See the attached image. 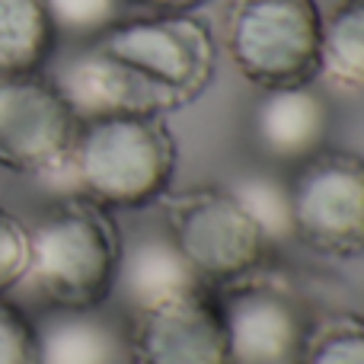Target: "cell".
I'll list each match as a JSON object with an SVG mask.
<instances>
[{
	"instance_id": "8",
	"label": "cell",
	"mask_w": 364,
	"mask_h": 364,
	"mask_svg": "<svg viewBox=\"0 0 364 364\" xmlns=\"http://www.w3.org/2000/svg\"><path fill=\"white\" fill-rule=\"evenodd\" d=\"M125 342L132 364H233L224 307L208 288L138 314Z\"/></svg>"
},
{
	"instance_id": "21",
	"label": "cell",
	"mask_w": 364,
	"mask_h": 364,
	"mask_svg": "<svg viewBox=\"0 0 364 364\" xmlns=\"http://www.w3.org/2000/svg\"><path fill=\"white\" fill-rule=\"evenodd\" d=\"M134 4H141L151 13H195L208 0H134Z\"/></svg>"
},
{
	"instance_id": "14",
	"label": "cell",
	"mask_w": 364,
	"mask_h": 364,
	"mask_svg": "<svg viewBox=\"0 0 364 364\" xmlns=\"http://www.w3.org/2000/svg\"><path fill=\"white\" fill-rule=\"evenodd\" d=\"M58 42L45 0H0V77L42 74Z\"/></svg>"
},
{
	"instance_id": "7",
	"label": "cell",
	"mask_w": 364,
	"mask_h": 364,
	"mask_svg": "<svg viewBox=\"0 0 364 364\" xmlns=\"http://www.w3.org/2000/svg\"><path fill=\"white\" fill-rule=\"evenodd\" d=\"M170 233L201 284H233L269 252V243L227 188H195L170 205Z\"/></svg>"
},
{
	"instance_id": "3",
	"label": "cell",
	"mask_w": 364,
	"mask_h": 364,
	"mask_svg": "<svg viewBox=\"0 0 364 364\" xmlns=\"http://www.w3.org/2000/svg\"><path fill=\"white\" fill-rule=\"evenodd\" d=\"M320 38L323 13L316 0H233L224 19L227 55L262 90L314 83Z\"/></svg>"
},
{
	"instance_id": "2",
	"label": "cell",
	"mask_w": 364,
	"mask_h": 364,
	"mask_svg": "<svg viewBox=\"0 0 364 364\" xmlns=\"http://www.w3.org/2000/svg\"><path fill=\"white\" fill-rule=\"evenodd\" d=\"M119 252L122 233L112 211L70 195L29 227V265L19 288L48 307H102L115 288Z\"/></svg>"
},
{
	"instance_id": "6",
	"label": "cell",
	"mask_w": 364,
	"mask_h": 364,
	"mask_svg": "<svg viewBox=\"0 0 364 364\" xmlns=\"http://www.w3.org/2000/svg\"><path fill=\"white\" fill-rule=\"evenodd\" d=\"M80 119L45 74L0 77V166L48 182L64 170Z\"/></svg>"
},
{
	"instance_id": "17",
	"label": "cell",
	"mask_w": 364,
	"mask_h": 364,
	"mask_svg": "<svg viewBox=\"0 0 364 364\" xmlns=\"http://www.w3.org/2000/svg\"><path fill=\"white\" fill-rule=\"evenodd\" d=\"M45 4H48L58 38L83 45L122 23L128 0H45Z\"/></svg>"
},
{
	"instance_id": "4",
	"label": "cell",
	"mask_w": 364,
	"mask_h": 364,
	"mask_svg": "<svg viewBox=\"0 0 364 364\" xmlns=\"http://www.w3.org/2000/svg\"><path fill=\"white\" fill-rule=\"evenodd\" d=\"M93 42L138 74L166 109L195 100L214 74V36L192 13L122 19Z\"/></svg>"
},
{
	"instance_id": "5",
	"label": "cell",
	"mask_w": 364,
	"mask_h": 364,
	"mask_svg": "<svg viewBox=\"0 0 364 364\" xmlns=\"http://www.w3.org/2000/svg\"><path fill=\"white\" fill-rule=\"evenodd\" d=\"M294 240L329 259L364 256V157L320 151L291 176Z\"/></svg>"
},
{
	"instance_id": "15",
	"label": "cell",
	"mask_w": 364,
	"mask_h": 364,
	"mask_svg": "<svg viewBox=\"0 0 364 364\" xmlns=\"http://www.w3.org/2000/svg\"><path fill=\"white\" fill-rule=\"evenodd\" d=\"M316 77L348 93L364 90V0H339V6L323 16Z\"/></svg>"
},
{
	"instance_id": "9",
	"label": "cell",
	"mask_w": 364,
	"mask_h": 364,
	"mask_svg": "<svg viewBox=\"0 0 364 364\" xmlns=\"http://www.w3.org/2000/svg\"><path fill=\"white\" fill-rule=\"evenodd\" d=\"M51 83L61 90L80 122L166 112V102L96 42H83L74 55L64 58L51 74Z\"/></svg>"
},
{
	"instance_id": "13",
	"label": "cell",
	"mask_w": 364,
	"mask_h": 364,
	"mask_svg": "<svg viewBox=\"0 0 364 364\" xmlns=\"http://www.w3.org/2000/svg\"><path fill=\"white\" fill-rule=\"evenodd\" d=\"M36 323L38 364H125L128 342L100 307H51Z\"/></svg>"
},
{
	"instance_id": "12",
	"label": "cell",
	"mask_w": 364,
	"mask_h": 364,
	"mask_svg": "<svg viewBox=\"0 0 364 364\" xmlns=\"http://www.w3.org/2000/svg\"><path fill=\"white\" fill-rule=\"evenodd\" d=\"M329 128L333 112L314 83L262 90L252 109V138L259 151L278 164L301 166L304 160L326 151Z\"/></svg>"
},
{
	"instance_id": "20",
	"label": "cell",
	"mask_w": 364,
	"mask_h": 364,
	"mask_svg": "<svg viewBox=\"0 0 364 364\" xmlns=\"http://www.w3.org/2000/svg\"><path fill=\"white\" fill-rule=\"evenodd\" d=\"M0 364H38L36 323L6 297H0Z\"/></svg>"
},
{
	"instance_id": "1",
	"label": "cell",
	"mask_w": 364,
	"mask_h": 364,
	"mask_svg": "<svg viewBox=\"0 0 364 364\" xmlns=\"http://www.w3.org/2000/svg\"><path fill=\"white\" fill-rule=\"evenodd\" d=\"M173 176L176 141L160 115H109L80 122L68 164L48 186L106 211H138L164 198Z\"/></svg>"
},
{
	"instance_id": "18",
	"label": "cell",
	"mask_w": 364,
	"mask_h": 364,
	"mask_svg": "<svg viewBox=\"0 0 364 364\" xmlns=\"http://www.w3.org/2000/svg\"><path fill=\"white\" fill-rule=\"evenodd\" d=\"M297 364H364V320L336 316L307 333Z\"/></svg>"
},
{
	"instance_id": "10",
	"label": "cell",
	"mask_w": 364,
	"mask_h": 364,
	"mask_svg": "<svg viewBox=\"0 0 364 364\" xmlns=\"http://www.w3.org/2000/svg\"><path fill=\"white\" fill-rule=\"evenodd\" d=\"M233 364H297L307 342L301 310L269 288H243L220 301Z\"/></svg>"
},
{
	"instance_id": "19",
	"label": "cell",
	"mask_w": 364,
	"mask_h": 364,
	"mask_svg": "<svg viewBox=\"0 0 364 364\" xmlns=\"http://www.w3.org/2000/svg\"><path fill=\"white\" fill-rule=\"evenodd\" d=\"M29 265V227L13 211L0 208V297L23 284Z\"/></svg>"
},
{
	"instance_id": "11",
	"label": "cell",
	"mask_w": 364,
	"mask_h": 364,
	"mask_svg": "<svg viewBox=\"0 0 364 364\" xmlns=\"http://www.w3.org/2000/svg\"><path fill=\"white\" fill-rule=\"evenodd\" d=\"M195 288L208 284H201L170 227H141L132 237H122L112 294L125 304L128 314L138 316Z\"/></svg>"
},
{
	"instance_id": "16",
	"label": "cell",
	"mask_w": 364,
	"mask_h": 364,
	"mask_svg": "<svg viewBox=\"0 0 364 364\" xmlns=\"http://www.w3.org/2000/svg\"><path fill=\"white\" fill-rule=\"evenodd\" d=\"M230 198L250 214V220L259 227L265 243L282 246L294 240V208H291V179L278 173L252 170L240 173L237 179L227 182Z\"/></svg>"
}]
</instances>
